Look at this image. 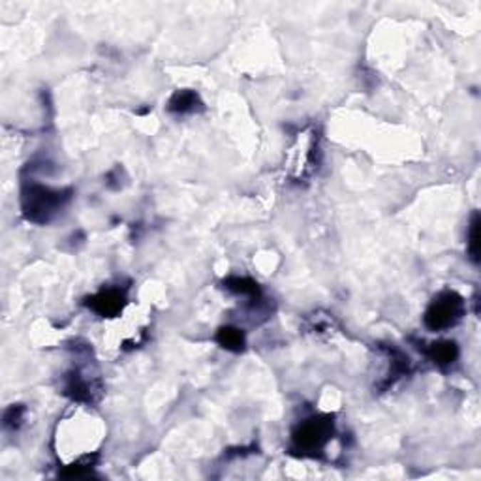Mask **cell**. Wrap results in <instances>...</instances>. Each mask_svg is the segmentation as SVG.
Listing matches in <instances>:
<instances>
[{"label":"cell","instance_id":"obj_1","mask_svg":"<svg viewBox=\"0 0 481 481\" xmlns=\"http://www.w3.org/2000/svg\"><path fill=\"white\" fill-rule=\"evenodd\" d=\"M72 190H53L43 185L31 182L23 188V214L36 224L49 222L70 202Z\"/></svg>","mask_w":481,"mask_h":481},{"label":"cell","instance_id":"obj_2","mask_svg":"<svg viewBox=\"0 0 481 481\" xmlns=\"http://www.w3.org/2000/svg\"><path fill=\"white\" fill-rule=\"evenodd\" d=\"M333 435V421L329 418L306 419L291 435V450L305 457L318 455Z\"/></svg>","mask_w":481,"mask_h":481},{"label":"cell","instance_id":"obj_3","mask_svg":"<svg viewBox=\"0 0 481 481\" xmlns=\"http://www.w3.org/2000/svg\"><path fill=\"white\" fill-rule=\"evenodd\" d=\"M465 314V301L455 291H442L425 312V326L433 331H442L459 324Z\"/></svg>","mask_w":481,"mask_h":481},{"label":"cell","instance_id":"obj_4","mask_svg":"<svg viewBox=\"0 0 481 481\" xmlns=\"http://www.w3.org/2000/svg\"><path fill=\"white\" fill-rule=\"evenodd\" d=\"M125 305V291L117 290V288H108L102 290L100 294L93 295L90 299H87V306L90 311H94L100 316H117Z\"/></svg>","mask_w":481,"mask_h":481},{"label":"cell","instance_id":"obj_5","mask_svg":"<svg viewBox=\"0 0 481 481\" xmlns=\"http://www.w3.org/2000/svg\"><path fill=\"white\" fill-rule=\"evenodd\" d=\"M64 393L79 403H93L94 393H98V388L93 382H88L81 373H72L66 376Z\"/></svg>","mask_w":481,"mask_h":481},{"label":"cell","instance_id":"obj_6","mask_svg":"<svg viewBox=\"0 0 481 481\" xmlns=\"http://www.w3.org/2000/svg\"><path fill=\"white\" fill-rule=\"evenodd\" d=\"M427 356L433 359V361L438 365V367H448V365H453L459 357V348H457L455 342L451 341H442L435 342L427 348Z\"/></svg>","mask_w":481,"mask_h":481},{"label":"cell","instance_id":"obj_7","mask_svg":"<svg viewBox=\"0 0 481 481\" xmlns=\"http://www.w3.org/2000/svg\"><path fill=\"white\" fill-rule=\"evenodd\" d=\"M202 105L200 102V96H197L194 90H177L173 96H171L167 109L171 113L185 115V113H194L197 108Z\"/></svg>","mask_w":481,"mask_h":481},{"label":"cell","instance_id":"obj_8","mask_svg":"<svg viewBox=\"0 0 481 481\" xmlns=\"http://www.w3.org/2000/svg\"><path fill=\"white\" fill-rule=\"evenodd\" d=\"M224 286H226V290H229L232 294L249 295L252 301H258L259 297H262L259 286L256 284L254 280L247 279V276H229V279L224 280Z\"/></svg>","mask_w":481,"mask_h":481},{"label":"cell","instance_id":"obj_9","mask_svg":"<svg viewBox=\"0 0 481 481\" xmlns=\"http://www.w3.org/2000/svg\"><path fill=\"white\" fill-rule=\"evenodd\" d=\"M217 342L229 352H241L244 348V335L237 327H222L217 333Z\"/></svg>","mask_w":481,"mask_h":481},{"label":"cell","instance_id":"obj_10","mask_svg":"<svg viewBox=\"0 0 481 481\" xmlns=\"http://www.w3.org/2000/svg\"><path fill=\"white\" fill-rule=\"evenodd\" d=\"M466 249H468V256L474 264L480 262V217L477 212L472 218L470 229H468V241H466Z\"/></svg>","mask_w":481,"mask_h":481},{"label":"cell","instance_id":"obj_11","mask_svg":"<svg viewBox=\"0 0 481 481\" xmlns=\"http://www.w3.org/2000/svg\"><path fill=\"white\" fill-rule=\"evenodd\" d=\"M23 415H25V408H23L21 404H14L10 408L6 410L4 414V425L8 429H17L23 421Z\"/></svg>","mask_w":481,"mask_h":481}]
</instances>
